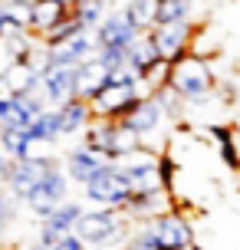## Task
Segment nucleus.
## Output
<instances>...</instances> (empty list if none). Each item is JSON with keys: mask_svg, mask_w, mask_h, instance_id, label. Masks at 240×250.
Instances as JSON below:
<instances>
[{"mask_svg": "<svg viewBox=\"0 0 240 250\" xmlns=\"http://www.w3.org/2000/svg\"><path fill=\"white\" fill-rule=\"evenodd\" d=\"M109 165V158L102 155V151L89 148V145H79V148H73L69 155H66V175H69V181H76V185H86L89 178H96Z\"/></svg>", "mask_w": 240, "mask_h": 250, "instance_id": "obj_14", "label": "nucleus"}, {"mask_svg": "<svg viewBox=\"0 0 240 250\" xmlns=\"http://www.w3.org/2000/svg\"><path fill=\"white\" fill-rule=\"evenodd\" d=\"M105 86H109V69L96 56H89V60H82L76 66V99L92 102Z\"/></svg>", "mask_w": 240, "mask_h": 250, "instance_id": "obj_15", "label": "nucleus"}, {"mask_svg": "<svg viewBox=\"0 0 240 250\" xmlns=\"http://www.w3.org/2000/svg\"><path fill=\"white\" fill-rule=\"evenodd\" d=\"M76 234L86 244H109L112 237L122 234V211L119 208H96V211H82L76 224Z\"/></svg>", "mask_w": 240, "mask_h": 250, "instance_id": "obj_7", "label": "nucleus"}, {"mask_svg": "<svg viewBox=\"0 0 240 250\" xmlns=\"http://www.w3.org/2000/svg\"><path fill=\"white\" fill-rule=\"evenodd\" d=\"M158 60H161V53H158V46H155V40H152V30L139 33V40L128 46V66L141 76V73H148Z\"/></svg>", "mask_w": 240, "mask_h": 250, "instance_id": "obj_19", "label": "nucleus"}, {"mask_svg": "<svg viewBox=\"0 0 240 250\" xmlns=\"http://www.w3.org/2000/svg\"><path fill=\"white\" fill-rule=\"evenodd\" d=\"M82 30H86V26L79 23V17H76V13H69V17H66V20H60L53 30L40 33V43L53 50V46H60V43H66V40H73L76 33H82Z\"/></svg>", "mask_w": 240, "mask_h": 250, "instance_id": "obj_23", "label": "nucleus"}, {"mask_svg": "<svg viewBox=\"0 0 240 250\" xmlns=\"http://www.w3.org/2000/svg\"><path fill=\"white\" fill-rule=\"evenodd\" d=\"M10 165H13V158L0 151V185H7V175H10Z\"/></svg>", "mask_w": 240, "mask_h": 250, "instance_id": "obj_30", "label": "nucleus"}, {"mask_svg": "<svg viewBox=\"0 0 240 250\" xmlns=\"http://www.w3.org/2000/svg\"><path fill=\"white\" fill-rule=\"evenodd\" d=\"M161 119H164V105L161 102L155 99V96H141L119 122L125 125V128H132L135 135H152L155 128L161 125Z\"/></svg>", "mask_w": 240, "mask_h": 250, "instance_id": "obj_13", "label": "nucleus"}, {"mask_svg": "<svg viewBox=\"0 0 240 250\" xmlns=\"http://www.w3.org/2000/svg\"><path fill=\"white\" fill-rule=\"evenodd\" d=\"M69 13H73V7H69L66 0H33L30 30H37V37H40V33L53 30V26L60 23V20H66Z\"/></svg>", "mask_w": 240, "mask_h": 250, "instance_id": "obj_17", "label": "nucleus"}, {"mask_svg": "<svg viewBox=\"0 0 240 250\" xmlns=\"http://www.w3.org/2000/svg\"><path fill=\"white\" fill-rule=\"evenodd\" d=\"M7 30H10V26H7V20H3V17H0V40L7 37Z\"/></svg>", "mask_w": 240, "mask_h": 250, "instance_id": "obj_31", "label": "nucleus"}, {"mask_svg": "<svg viewBox=\"0 0 240 250\" xmlns=\"http://www.w3.org/2000/svg\"><path fill=\"white\" fill-rule=\"evenodd\" d=\"M0 96H3V86H0Z\"/></svg>", "mask_w": 240, "mask_h": 250, "instance_id": "obj_32", "label": "nucleus"}, {"mask_svg": "<svg viewBox=\"0 0 240 250\" xmlns=\"http://www.w3.org/2000/svg\"><path fill=\"white\" fill-rule=\"evenodd\" d=\"M10 112H13V96H0V128H7L10 125Z\"/></svg>", "mask_w": 240, "mask_h": 250, "instance_id": "obj_29", "label": "nucleus"}, {"mask_svg": "<svg viewBox=\"0 0 240 250\" xmlns=\"http://www.w3.org/2000/svg\"><path fill=\"white\" fill-rule=\"evenodd\" d=\"M53 250H86V240L79 237L76 230H69V234H63V237L56 240V247Z\"/></svg>", "mask_w": 240, "mask_h": 250, "instance_id": "obj_27", "label": "nucleus"}, {"mask_svg": "<svg viewBox=\"0 0 240 250\" xmlns=\"http://www.w3.org/2000/svg\"><path fill=\"white\" fill-rule=\"evenodd\" d=\"M92 105L86 99H69L60 105V125H63V138L66 135H76V132H86L89 122H92Z\"/></svg>", "mask_w": 240, "mask_h": 250, "instance_id": "obj_18", "label": "nucleus"}, {"mask_svg": "<svg viewBox=\"0 0 240 250\" xmlns=\"http://www.w3.org/2000/svg\"><path fill=\"white\" fill-rule=\"evenodd\" d=\"M66 194H69V175H66L63 168H53L50 175L43 178V181H40V185L23 198V204L33 214L46 217L50 211H56V208L66 201Z\"/></svg>", "mask_w": 240, "mask_h": 250, "instance_id": "obj_6", "label": "nucleus"}, {"mask_svg": "<svg viewBox=\"0 0 240 250\" xmlns=\"http://www.w3.org/2000/svg\"><path fill=\"white\" fill-rule=\"evenodd\" d=\"M115 165H119V168L125 171V178L132 181V191H158V188H164L161 158H158L155 151H148L145 145L135 148L132 155H125V158H119Z\"/></svg>", "mask_w": 240, "mask_h": 250, "instance_id": "obj_3", "label": "nucleus"}, {"mask_svg": "<svg viewBox=\"0 0 240 250\" xmlns=\"http://www.w3.org/2000/svg\"><path fill=\"white\" fill-rule=\"evenodd\" d=\"M13 217H17V198H13L10 188L0 185V237H3V234L10 230Z\"/></svg>", "mask_w": 240, "mask_h": 250, "instance_id": "obj_25", "label": "nucleus"}, {"mask_svg": "<svg viewBox=\"0 0 240 250\" xmlns=\"http://www.w3.org/2000/svg\"><path fill=\"white\" fill-rule=\"evenodd\" d=\"M220 148H224V158H227V165L237 171V168H240V158H237V151H234V142H230L227 132H220Z\"/></svg>", "mask_w": 240, "mask_h": 250, "instance_id": "obj_28", "label": "nucleus"}, {"mask_svg": "<svg viewBox=\"0 0 240 250\" xmlns=\"http://www.w3.org/2000/svg\"><path fill=\"white\" fill-rule=\"evenodd\" d=\"M139 33H141V30H135L132 20H128L122 10L105 13L102 23L92 30V37H96V46H99V50H105V46H122V50H128V46L139 40Z\"/></svg>", "mask_w": 240, "mask_h": 250, "instance_id": "obj_12", "label": "nucleus"}, {"mask_svg": "<svg viewBox=\"0 0 240 250\" xmlns=\"http://www.w3.org/2000/svg\"><path fill=\"white\" fill-rule=\"evenodd\" d=\"M132 26L141 30V33H148L155 30V17H158V0H125V7H122Z\"/></svg>", "mask_w": 240, "mask_h": 250, "instance_id": "obj_21", "label": "nucleus"}, {"mask_svg": "<svg viewBox=\"0 0 240 250\" xmlns=\"http://www.w3.org/2000/svg\"><path fill=\"white\" fill-rule=\"evenodd\" d=\"M152 40H155V46H158V53H161V60L175 62V60H181V56L188 53L191 40H194V23H191V20L161 23V26L152 30Z\"/></svg>", "mask_w": 240, "mask_h": 250, "instance_id": "obj_10", "label": "nucleus"}, {"mask_svg": "<svg viewBox=\"0 0 240 250\" xmlns=\"http://www.w3.org/2000/svg\"><path fill=\"white\" fill-rule=\"evenodd\" d=\"M53 168H60L56 158H40V155H26V158H17L10 165V175H7V188L13 191V198L23 201L33 188L50 175Z\"/></svg>", "mask_w": 240, "mask_h": 250, "instance_id": "obj_5", "label": "nucleus"}, {"mask_svg": "<svg viewBox=\"0 0 240 250\" xmlns=\"http://www.w3.org/2000/svg\"><path fill=\"white\" fill-rule=\"evenodd\" d=\"M168 86L184 102H204L214 92V69L204 56H181V60L171 62Z\"/></svg>", "mask_w": 240, "mask_h": 250, "instance_id": "obj_1", "label": "nucleus"}, {"mask_svg": "<svg viewBox=\"0 0 240 250\" xmlns=\"http://www.w3.org/2000/svg\"><path fill=\"white\" fill-rule=\"evenodd\" d=\"M96 60L112 73L119 66H128V50H122V46H105V50H96Z\"/></svg>", "mask_w": 240, "mask_h": 250, "instance_id": "obj_26", "label": "nucleus"}, {"mask_svg": "<svg viewBox=\"0 0 240 250\" xmlns=\"http://www.w3.org/2000/svg\"><path fill=\"white\" fill-rule=\"evenodd\" d=\"M82 188H86V201H92L96 208H119V211H122L128 204V198L135 194V191H132V181L125 178V171L115 162H109L99 175L89 178Z\"/></svg>", "mask_w": 240, "mask_h": 250, "instance_id": "obj_2", "label": "nucleus"}, {"mask_svg": "<svg viewBox=\"0 0 240 250\" xmlns=\"http://www.w3.org/2000/svg\"><path fill=\"white\" fill-rule=\"evenodd\" d=\"M33 145H43V142H60L63 138V125H60V109H46V112L37 115V122L26 128Z\"/></svg>", "mask_w": 240, "mask_h": 250, "instance_id": "obj_20", "label": "nucleus"}, {"mask_svg": "<svg viewBox=\"0 0 240 250\" xmlns=\"http://www.w3.org/2000/svg\"><path fill=\"white\" fill-rule=\"evenodd\" d=\"M79 217H82V204H76V201H63L56 211H50L43 221H40L37 250H53V247H56V240L63 237V234L76 230Z\"/></svg>", "mask_w": 240, "mask_h": 250, "instance_id": "obj_8", "label": "nucleus"}, {"mask_svg": "<svg viewBox=\"0 0 240 250\" xmlns=\"http://www.w3.org/2000/svg\"><path fill=\"white\" fill-rule=\"evenodd\" d=\"M145 224L152 227V234L158 237L161 250H191V244H194L191 224L175 211H164L158 217H152V221H145Z\"/></svg>", "mask_w": 240, "mask_h": 250, "instance_id": "obj_9", "label": "nucleus"}, {"mask_svg": "<svg viewBox=\"0 0 240 250\" xmlns=\"http://www.w3.org/2000/svg\"><path fill=\"white\" fill-rule=\"evenodd\" d=\"M33 138L26 128H0V151L3 155H10L13 162L17 158H26V155H33Z\"/></svg>", "mask_w": 240, "mask_h": 250, "instance_id": "obj_22", "label": "nucleus"}, {"mask_svg": "<svg viewBox=\"0 0 240 250\" xmlns=\"http://www.w3.org/2000/svg\"><path fill=\"white\" fill-rule=\"evenodd\" d=\"M141 96H145L141 92V79L139 83H109L89 105H92L96 119H122Z\"/></svg>", "mask_w": 240, "mask_h": 250, "instance_id": "obj_4", "label": "nucleus"}, {"mask_svg": "<svg viewBox=\"0 0 240 250\" xmlns=\"http://www.w3.org/2000/svg\"><path fill=\"white\" fill-rule=\"evenodd\" d=\"M122 211L132 214V217H141V221H152L158 214L171 211V198L164 194V188H158V191H135Z\"/></svg>", "mask_w": 240, "mask_h": 250, "instance_id": "obj_16", "label": "nucleus"}, {"mask_svg": "<svg viewBox=\"0 0 240 250\" xmlns=\"http://www.w3.org/2000/svg\"><path fill=\"white\" fill-rule=\"evenodd\" d=\"M40 96L46 105L60 109L63 102L76 99V66H53L40 79Z\"/></svg>", "mask_w": 240, "mask_h": 250, "instance_id": "obj_11", "label": "nucleus"}, {"mask_svg": "<svg viewBox=\"0 0 240 250\" xmlns=\"http://www.w3.org/2000/svg\"><path fill=\"white\" fill-rule=\"evenodd\" d=\"M191 10H194V0H158V17H155V26L178 23V20H191Z\"/></svg>", "mask_w": 240, "mask_h": 250, "instance_id": "obj_24", "label": "nucleus"}]
</instances>
